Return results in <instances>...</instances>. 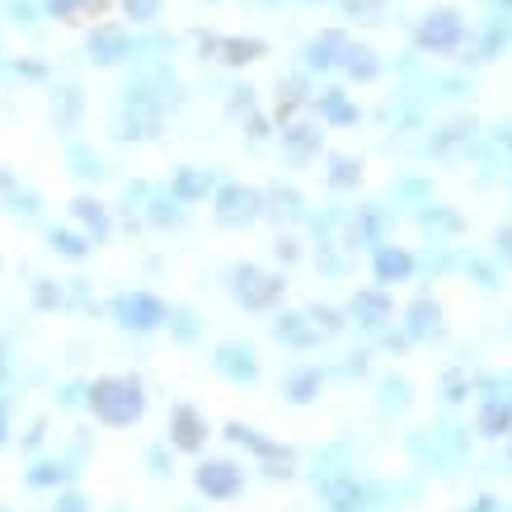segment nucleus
<instances>
[{
  "label": "nucleus",
  "instance_id": "1",
  "mask_svg": "<svg viewBox=\"0 0 512 512\" xmlns=\"http://www.w3.org/2000/svg\"><path fill=\"white\" fill-rule=\"evenodd\" d=\"M456 38H461V15H451V10H437V15H428V24L419 29V43L433 47V52H447Z\"/></svg>",
  "mask_w": 512,
  "mask_h": 512
},
{
  "label": "nucleus",
  "instance_id": "2",
  "mask_svg": "<svg viewBox=\"0 0 512 512\" xmlns=\"http://www.w3.org/2000/svg\"><path fill=\"white\" fill-rule=\"evenodd\" d=\"M127 10H132V19H156L160 0H127Z\"/></svg>",
  "mask_w": 512,
  "mask_h": 512
}]
</instances>
